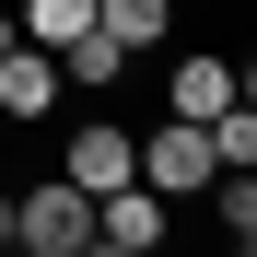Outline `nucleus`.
Masks as SVG:
<instances>
[{"label": "nucleus", "mask_w": 257, "mask_h": 257, "mask_svg": "<svg viewBox=\"0 0 257 257\" xmlns=\"http://www.w3.org/2000/svg\"><path fill=\"white\" fill-rule=\"evenodd\" d=\"M12 245H35V257H82V245H94V187L35 176V187L12 199Z\"/></svg>", "instance_id": "obj_1"}, {"label": "nucleus", "mask_w": 257, "mask_h": 257, "mask_svg": "<svg viewBox=\"0 0 257 257\" xmlns=\"http://www.w3.org/2000/svg\"><path fill=\"white\" fill-rule=\"evenodd\" d=\"M222 164H210V128L199 117H164V128H141V187L152 199H199Z\"/></svg>", "instance_id": "obj_2"}, {"label": "nucleus", "mask_w": 257, "mask_h": 257, "mask_svg": "<svg viewBox=\"0 0 257 257\" xmlns=\"http://www.w3.org/2000/svg\"><path fill=\"white\" fill-rule=\"evenodd\" d=\"M164 222H176V199H152L141 176H117V187L94 199V245H105V257H152Z\"/></svg>", "instance_id": "obj_3"}, {"label": "nucleus", "mask_w": 257, "mask_h": 257, "mask_svg": "<svg viewBox=\"0 0 257 257\" xmlns=\"http://www.w3.org/2000/svg\"><path fill=\"white\" fill-rule=\"evenodd\" d=\"M59 176L105 199L117 176H141V128H117V117H82V128H70V152H59Z\"/></svg>", "instance_id": "obj_4"}, {"label": "nucleus", "mask_w": 257, "mask_h": 257, "mask_svg": "<svg viewBox=\"0 0 257 257\" xmlns=\"http://www.w3.org/2000/svg\"><path fill=\"white\" fill-rule=\"evenodd\" d=\"M234 94H245V70H234L222 47H187L176 70H164V117H222Z\"/></svg>", "instance_id": "obj_5"}, {"label": "nucleus", "mask_w": 257, "mask_h": 257, "mask_svg": "<svg viewBox=\"0 0 257 257\" xmlns=\"http://www.w3.org/2000/svg\"><path fill=\"white\" fill-rule=\"evenodd\" d=\"M59 82H70V94H117V82H128V47H117V35L105 24H82V35H59Z\"/></svg>", "instance_id": "obj_6"}, {"label": "nucleus", "mask_w": 257, "mask_h": 257, "mask_svg": "<svg viewBox=\"0 0 257 257\" xmlns=\"http://www.w3.org/2000/svg\"><path fill=\"white\" fill-rule=\"evenodd\" d=\"M94 24L141 59V47H164V35H176V0H94Z\"/></svg>", "instance_id": "obj_7"}, {"label": "nucleus", "mask_w": 257, "mask_h": 257, "mask_svg": "<svg viewBox=\"0 0 257 257\" xmlns=\"http://www.w3.org/2000/svg\"><path fill=\"white\" fill-rule=\"evenodd\" d=\"M199 128H210V164H222V176H257V105H245V94H234L222 117H199Z\"/></svg>", "instance_id": "obj_8"}, {"label": "nucleus", "mask_w": 257, "mask_h": 257, "mask_svg": "<svg viewBox=\"0 0 257 257\" xmlns=\"http://www.w3.org/2000/svg\"><path fill=\"white\" fill-rule=\"evenodd\" d=\"M12 24H24V47H59V35L94 24V0H12Z\"/></svg>", "instance_id": "obj_9"}, {"label": "nucleus", "mask_w": 257, "mask_h": 257, "mask_svg": "<svg viewBox=\"0 0 257 257\" xmlns=\"http://www.w3.org/2000/svg\"><path fill=\"white\" fill-rule=\"evenodd\" d=\"M210 187H222V245L245 257L257 245V176H210Z\"/></svg>", "instance_id": "obj_10"}, {"label": "nucleus", "mask_w": 257, "mask_h": 257, "mask_svg": "<svg viewBox=\"0 0 257 257\" xmlns=\"http://www.w3.org/2000/svg\"><path fill=\"white\" fill-rule=\"evenodd\" d=\"M12 35H24V24H12V0H0V47H12Z\"/></svg>", "instance_id": "obj_11"}, {"label": "nucleus", "mask_w": 257, "mask_h": 257, "mask_svg": "<svg viewBox=\"0 0 257 257\" xmlns=\"http://www.w3.org/2000/svg\"><path fill=\"white\" fill-rule=\"evenodd\" d=\"M0 245H12V199H0Z\"/></svg>", "instance_id": "obj_12"}]
</instances>
